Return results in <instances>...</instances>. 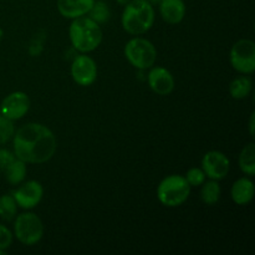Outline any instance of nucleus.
Instances as JSON below:
<instances>
[{"instance_id":"a878e982","label":"nucleus","mask_w":255,"mask_h":255,"mask_svg":"<svg viewBox=\"0 0 255 255\" xmlns=\"http://www.w3.org/2000/svg\"><path fill=\"white\" fill-rule=\"evenodd\" d=\"M41 51H42V42L39 41L37 39L34 40L29 47L30 55H31V56H37V55H40V52Z\"/></svg>"},{"instance_id":"f03ea898","label":"nucleus","mask_w":255,"mask_h":255,"mask_svg":"<svg viewBox=\"0 0 255 255\" xmlns=\"http://www.w3.org/2000/svg\"><path fill=\"white\" fill-rule=\"evenodd\" d=\"M70 40L77 51L91 52L100 46L102 41V30L91 17L80 16L70 25Z\"/></svg>"},{"instance_id":"dca6fc26","label":"nucleus","mask_w":255,"mask_h":255,"mask_svg":"<svg viewBox=\"0 0 255 255\" xmlns=\"http://www.w3.org/2000/svg\"><path fill=\"white\" fill-rule=\"evenodd\" d=\"M5 177L10 184H19L24 181L26 176V166L25 162L19 158H15L6 168L4 169Z\"/></svg>"},{"instance_id":"4be33fe9","label":"nucleus","mask_w":255,"mask_h":255,"mask_svg":"<svg viewBox=\"0 0 255 255\" xmlns=\"http://www.w3.org/2000/svg\"><path fill=\"white\" fill-rule=\"evenodd\" d=\"M14 125L11 120L0 115V144H4L14 136Z\"/></svg>"},{"instance_id":"f257e3e1","label":"nucleus","mask_w":255,"mask_h":255,"mask_svg":"<svg viewBox=\"0 0 255 255\" xmlns=\"http://www.w3.org/2000/svg\"><path fill=\"white\" fill-rule=\"evenodd\" d=\"M14 152L25 163H45L56 152V138L44 125L27 124L14 136Z\"/></svg>"},{"instance_id":"9b49d317","label":"nucleus","mask_w":255,"mask_h":255,"mask_svg":"<svg viewBox=\"0 0 255 255\" xmlns=\"http://www.w3.org/2000/svg\"><path fill=\"white\" fill-rule=\"evenodd\" d=\"M42 186L36 181H29L22 184L12 194L17 206L24 209H31L40 203L42 198Z\"/></svg>"},{"instance_id":"cd10ccee","label":"nucleus","mask_w":255,"mask_h":255,"mask_svg":"<svg viewBox=\"0 0 255 255\" xmlns=\"http://www.w3.org/2000/svg\"><path fill=\"white\" fill-rule=\"evenodd\" d=\"M146 1H148L149 4H159L161 0H146Z\"/></svg>"},{"instance_id":"c756f323","label":"nucleus","mask_w":255,"mask_h":255,"mask_svg":"<svg viewBox=\"0 0 255 255\" xmlns=\"http://www.w3.org/2000/svg\"><path fill=\"white\" fill-rule=\"evenodd\" d=\"M5 254H6V252L2 251V249H0V255H5Z\"/></svg>"},{"instance_id":"393cba45","label":"nucleus","mask_w":255,"mask_h":255,"mask_svg":"<svg viewBox=\"0 0 255 255\" xmlns=\"http://www.w3.org/2000/svg\"><path fill=\"white\" fill-rule=\"evenodd\" d=\"M15 158H16L15 154L11 153L10 151H7V149H4V148L0 149V169L4 171V169L6 168V167L9 166Z\"/></svg>"},{"instance_id":"412c9836","label":"nucleus","mask_w":255,"mask_h":255,"mask_svg":"<svg viewBox=\"0 0 255 255\" xmlns=\"http://www.w3.org/2000/svg\"><path fill=\"white\" fill-rule=\"evenodd\" d=\"M90 16L94 21H96L97 24H102V22H106L110 19V9L107 6L106 2L104 1H95L92 7L89 11Z\"/></svg>"},{"instance_id":"4468645a","label":"nucleus","mask_w":255,"mask_h":255,"mask_svg":"<svg viewBox=\"0 0 255 255\" xmlns=\"http://www.w3.org/2000/svg\"><path fill=\"white\" fill-rule=\"evenodd\" d=\"M159 11L166 22L178 24L186 15V5L183 0H161Z\"/></svg>"},{"instance_id":"2eb2a0df","label":"nucleus","mask_w":255,"mask_h":255,"mask_svg":"<svg viewBox=\"0 0 255 255\" xmlns=\"http://www.w3.org/2000/svg\"><path fill=\"white\" fill-rule=\"evenodd\" d=\"M232 199L238 206L248 204L254 197V183L249 178H239L232 187Z\"/></svg>"},{"instance_id":"7c9ffc66","label":"nucleus","mask_w":255,"mask_h":255,"mask_svg":"<svg viewBox=\"0 0 255 255\" xmlns=\"http://www.w3.org/2000/svg\"><path fill=\"white\" fill-rule=\"evenodd\" d=\"M0 115H1V112H0Z\"/></svg>"},{"instance_id":"7ed1b4c3","label":"nucleus","mask_w":255,"mask_h":255,"mask_svg":"<svg viewBox=\"0 0 255 255\" xmlns=\"http://www.w3.org/2000/svg\"><path fill=\"white\" fill-rule=\"evenodd\" d=\"M154 22V10L146 0H131L122 14V26L128 34L141 35L148 31Z\"/></svg>"},{"instance_id":"6ab92c4d","label":"nucleus","mask_w":255,"mask_h":255,"mask_svg":"<svg viewBox=\"0 0 255 255\" xmlns=\"http://www.w3.org/2000/svg\"><path fill=\"white\" fill-rule=\"evenodd\" d=\"M201 198L207 206H213L219 201V198H221V187L217 183V181L212 179V181L207 182L204 184L201 192Z\"/></svg>"},{"instance_id":"f3484780","label":"nucleus","mask_w":255,"mask_h":255,"mask_svg":"<svg viewBox=\"0 0 255 255\" xmlns=\"http://www.w3.org/2000/svg\"><path fill=\"white\" fill-rule=\"evenodd\" d=\"M239 167L248 176L255 174V144L249 143L243 148L239 156Z\"/></svg>"},{"instance_id":"20e7f679","label":"nucleus","mask_w":255,"mask_h":255,"mask_svg":"<svg viewBox=\"0 0 255 255\" xmlns=\"http://www.w3.org/2000/svg\"><path fill=\"white\" fill-rule=\"evenodd\" d=\"M191 186L186 177L172 174L166 177L157 188V197L159 202L166 207H178L188 199Z\"/></svg>"},{"instance_id":"423d86ee","label":"nucleus","mask_w":255,"mask_h":255,"mask_svg":"<svg viewBox=\"0 0 255 255\" xmlns=\"http://www.w3.org/2000/svg\"><path fill=\"white\" fill-rule=\"evenodd\" d=\"M14 232L17 241L25 246H34L42 238L44 226L36 214L22 213L15 221Z\"/></svg>"},{"instance_id":"aec40b11","label":"nucleus","mask_w":255,"mask_h":255,"mask_svg":"<svg viewBox=\"0 0 255 255\" xmlns=\"http://www.w3.org/2000/svg\"><path fill=\"white\" fill-rule=\"evenodd\" d=\"M17 204L15 198L10 194L0 197V218L4 221H11L17 211Z\"/></svg>"},{"instance_id":"f8f14e48","label":"nucleus","mask_w":255,"mask_h":255,"mask_svg":"<svg viewBox=\"0 0 255 255\" xmlns=\"http://www.w3.org/2000/svg\"><path fill=\"white\" fill-rule=\"evenodd\" d=\"M148 85L153 92L161 96L169 95L174 89V79L164 67H153L148 74Z\"/></svg>"},{"instance_id":"0eeeda50","label":"nucleus","mask_w":255,"mask_h":255,"mask_svg":"<svg viewBox=\"0 0 255 255\" xmlns=\"http://www.w3.org/2000/svg\"><path fill=\"white\" fill-rule=\"evenodd\" d=\"M231 64L242 74H253L255 71V44L252 40H239L233 45L231 50Z\"/></svg>"},{"instance_id":"1a4fd4ad","label":"nucleus","mask_w":255,"mask_h":255,"mask_svg":"<svg viewBox=\"0 0 255 255\" xmlns=\"http://www.w3.org/2000/svg\"><path fill=\"white\" fill-rule=\"evenodd\" d=\"M30 109V99L25 92L16 91L7 95L0 105V112L4 117L15 121L26 115Z\"/></svg>"},{"instance_id":"c85d7f7f","label":"nucleus","mask_w":255,"mask_h":255,"mask_svg":"<svg viewBox=\"0 0 255 255\" xmlns=\"http://www.w3.org/2000/svg\"><path fill=\"white\" fill-rule=\"evenodd\" d=\"M2 36H4V31H2V29L0 27V40L2 39Z\"/></svg>"},{"instance_id":"bb28decb","label":"nucleus","mask_w":255,"mask_h":255,"mask_svg":"<svg viewBox=\"0 0 255 255\" xmlns=\"http://www.w3.org/2000/svg\"><path fill=\"white\" fill-rule=\"evenodd\" d=\"M249 131H251L252 137L254 136V112L251 116V121H249Z\"/></svg>"},{"instance_id":"39448f33","label":"nucleus","mask_w":255,"mask_h":255,"mask_svg":"<svg viewBox=\"0 0 255 255\" xmlns=\"http://www.w3.org/2000/svg\"><path fill=\"white\" fill-rule=\"evenodd\" d=\"M125 56L128 60L129 64L136 69L144 70L153 66L156 62L157 51L156 47L148 40L136 37L129 40L125 46Z\"/></svg>"},{"instance_id":"a211bd4d","label":"nucleus","mask_w":255,"mask_h":255,"mask_svg":"<svg viewBox=\"0 0 255 255\" xmlns=\"http://www.w3.org/2000/svg\"><path fill=\"white\" fill-rule=\"evenodd\" d=\"M229 91L233 99L241 100L246 99L252 91V81L249 77L241 76L234 79L231 82V86H229Z\"/></svg>"},{"instance_id":"b1692460","label":"nucleus","mask_w":255,"mask_h":255,"mask_svg":"<svg viewBox=\"0 0 255 255\" xmlns=\"http://www.w3.org/2000/svg\"><path fill=\"white\" fill-rule=\"evenodd\" d=\"M12 243V234L5 226L0 224V249L5 251Z\"/></svg>"},{"instance_id":"ddd939ff","label":"nucleus","mask_w":255,"mask_h":255,"mask_svg":"<svg viewBox=\"0 0 255 255\" xmlns=\"http://www.w3.org/2000/svg\"><path fill=\"white\" fill-rule=\"evenodd\" d=\"M95 0H57L60 14L67 19H76L89 14Z\"/></svg>"},{"instance_id":"6e6552de","label":"nucleus","mask_w":255,"mask_h":255,"mask_svg":"<svg viewBox=\"0 0 255 255\" xmlns=\"http://www.w3.org/2000/svg\"><path fill=\"white\" fill-rule=\"evenodd\" d=\"M71 76L80 86H90L96 81L97 66L92 57L87 55H79L75 57L71 65Z\"/></svg>"},{"instance_id":"9d476101","label":"nucleus","mask_w":255,"mask_h":255,"mask_svg":"<svg viewBox=\"0 0 255 255\" xmlns=\"http://www.w3.org/2000/svg\"><path fill=\"white\" fill-rule=\"evenodd\" d=\"M202 168L206 173V177H209L214 181L223 179L228 174L231 168V162L228 157L219 151H211L204 154L202 159Z\"/></svg>"},{"instance_id":"5701e85b","label":"nucleus","mask_w":255,"mask_h":255,"mask_svg":"<svg viewBox=\"0 0 255 255\" xmlns=\"http://www.w3.org/2000/svg\"><path fill=\"white\" fill-rule=\"evenodd\" d=\"M186 179L191 187L202 186L204 183V181H206V173L203 172V169L194 167V168H191L187 172Z\"/></svg>"}]
</instances>
